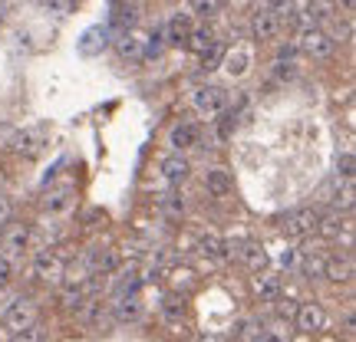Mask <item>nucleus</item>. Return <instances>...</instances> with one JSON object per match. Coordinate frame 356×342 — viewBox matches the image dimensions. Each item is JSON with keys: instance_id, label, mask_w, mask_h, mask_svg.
I'll use <instances>...</instances> for the list:
<instances>
[{"instance_id": "1", "label": "nucleus", "mask_w": 356, "mask_h": 342, "mask_svg": "<svg viewBox=\"0 0 356 342\" xmlns=\"http://www.w3.org/2000/svg\"><path fill=\"white\" fill-rule=\"evenodd\" d=\"M297 46H300V53L314 56V60H327V56L337 50V40H333L323 26L307 24V26H300V33H297Z\"/></svg>"}, {"instance_id": "2", "label": "nucleus", "mask_w": 356, "mask_h": 342, "mask_svg": "<svg viewBox=\"0 0 356 342\" xmlns=\"http://www.w3.org/2000/svg\"><path fill=\"white\" fill-rule=\"evenodd\" d=\"M191 105H195V112L204 115V119H215V115H221L225 109H228V92L221 86H198L195 92H191Z\"/></svg>"}, {"instance_id": "3", "label": "nucleus", "mask_w": 356, "mask_h": 342, "mask_svg": "<svg viewBox=\"0 0 356 342\" xmlns=\"http://www.w3.org/2000/svg\"><path fill=\"white\" fill-rule=\"evenodd\" d=\"M251 66H254V50H251L248 43H238V46H231V50L221 53V69H225V76H231V79L248 76Z\"/></svg>"}, {"instance_id": "4", "label": "nucleus", "mask_w": 356, "mask_h": 342, "mask_svg": "<svg viewBox=\"0 0 356 342\" xmlns=\"http://www.w3.org/2000/svg\"><path fill=\"white\" fill-rule=\"evenodd\" d=\"M317 221H320L317 207H297V211H291V214L284 217L280 230L287 237H310V234H317Z\"/></svg>"}, {"instance_id": "5", "label": "nucleus", "mask_w": 356, "mask_h": 342, "mask_svg": "<svg viewBox=\"0 0 356 342\" xmlns=\"http://www.w3.org/2000/svg\"><path fill=\"white\" fill-rule=\"evenodd\" d=\"M30 323H37V306H33V300L17 296V300H10V303L3 306V326H7L10 332L24 330V326H30Z\"/></svg>"}, {"instance_id": "6", "label": "nucleus", "mask_w": 356, "mask_h": 342, "mask_svg": "<svg viewBox=\"0 0 356 342\" xmlns=\"http://www.w3.org/2000/svg\"><path fill=\"white\" fill-rule=\"evenodd\" d=\"M33 277L43 280V283H60V280L66 277V266L63 260H60V254L56 250H37L33 254Z\"/></svg>"}, {"instance_id": "7", "label": "nucleus", "mask_w": 356, "mask_h": 342, "mask_svg": "<svg viewBox=\"0 0 356 342\" xmlns=\"http://www.w3.org/2000/svg\"><path fill=\"white\" fill-rule=\"evenodd\" d=\"M280 33H284V26H280V20L267 10V7H261V10L251 17V37H254L257 43H274Z\"/></svg>"}, {"instance_id": "8", "label": "nucleus", "mask_w": 356, "mask_h": 342, "mask_svg": "<svg viewBox=\"0 0 356 342\" xmlns=\"http://www.w3.org/2000/svg\"><path fill=\"white\" fill-rule=\"evenodd\" d=\"M293 316H297V330L307 332V336L327 330V313H323V306L320 303H300Z\"/></svg>"}, {"instance_id": "9", "label": "nucleus", "mask_w": 356, "mask_h": 342, "mask_svg": "<svg viewBox=\"0 0 356 342\" xmlns=\"http://www.w3.org/2000/svg\"><path fill=\"white\" fill-rule=\"evenodd\" d=\"M26 241H30V228L26 224H10V228L3 230V241H0V250L7 260H17V257H24L26 250Z\"/></svg>"}, {"instance_id": "10", "label": "nucleus", "mask_w": 356, "mask_h": 342, "mask_svg": "<svg viewBox=\"0 0 356 342\" xmlns=\"http://www.w3.org/2000/svg\"><path fill=\"white\" fill-rule=\"evenodd\" d=\"M159 168H162V178H165V181H172V185H181V181H188V175H191V162L181 152L162 158V165H159Z\"/></svg>"}, {"instance_id": "11", "label": "nucleus", "mask_w": 356, "mask_h": 342, "mask_svg": "<svg viewBox=\"0 0 356 342\" xmlns=\"http://www.w3.org/2000/svg\"><path fill=\"white\" fill-rule=\"evenodd\" d=\"M337 10H340V3L337 0H307V24L314 26H327L337 17Z\"/></svg>"}, {"instance_id": "12", "label": "nucleus", "mask_w": 356, "mask_h": 342, "mask_svg": "<svg viewBox=\"0 0 356 342\" xmlns=\"http://www.w3.org/2000/svg\"><path fill=\"white\" fill-rule=\"evenodd\" d=\"M202 139V132L198 126H191V122H178L172 132H168V145L175 148V152H185V148H195Z\"/></svg>"}, {"instance_id": "13", "label": "nucleus", "mask_w": 356, "mask_h": 342, "mask_svg": "<svg viewBox=\"0 0 356 342\" xmlns=\"http://www.w3.org/2000/svg\"><path fill=\"white\" fill-rule=\"evenodd\" d=\"M251 287H254V293L264 300V303H274V300H280V277L277 273H267V270H257V277L251 280Z\"/></svg>"}, {"instance_id": "14", "label": "nucleus", "mask_w": 356, "mask_h": 342, "mask_svg": "<svg viewBox=\"0 0 356 342\" xmlns=\"http://www.w3.org/2000/svg\"><path fill=\"white\" fill-rule=\"evenodd\" d=\"M323 277L333 283H350L353 280V257H327Z\"/></svg>"}, {"instance_id": "15", "label": "nucleus", "mask_w": 356, "mask_h": 342, "mask_svg": "<svg viewBox=\"0 0 356 342\" xmlns=\"http://www.w3.org/2000/svg\"><path fill=\"white\" fill-rule=\"evenodd\" d=\"M267 10L280 20V26H297L300 24V10L297 0H267Z\"/></svg>"}, {"instance_id": "16", "label": "nucleus", "mask_w": 356, "mask_h": 342, "mask_svg": "<svg viewBox=\"0 0 356 342\" xmlns=\"http://www.w3.org/2000/svg\"><path fill=\"white\" fill-rule=\"evenodd\" d=\"M191 26H195L191 13H181V10H178L175 17L168 20V26H165L168 43H185V40H188V33H191Z\"/></svg>"}, {"instance_id": "17", "label": "nucleus", "mask_w": 356, "mask_h": 342, "mask_svg": "<svg viewBox=\"0 0 356 342\" xmlns=\"http://www.w3.org/2000/svg\"><path fill=\"white\" fill-rule=\"evenodd\" d=\"M204 188L211 191L215 198H228L231 188H234V181H231V175L225 168H211V171L204 175Z\"/></svg>"}, {"instance_id": "18", "label": "nucleus", "mask_w": 356, "mask_h": 342, "mask_svg": "<svg viewBox=\"0 0 356 342\" xmlns=\"http://www.w3.org/2000/svg\"><path fill=\"white\" fill-rule=\"evenodd\" d=\"M168 283H172V290L175 293H191L195 287H198V273H195L191 266H175L172 277H168Z\"/></svg>"}, {"instance_id": "19", "label": "nucleus", "mask_w": 356, "mask_h": 342, "mask_svg": "<svg viewBox=\"0 0 356 342\" xmlns=\"http://www.w3.org/2000/svg\"><path fill=\"white\" fill-rule=\"evenodd\" d=\"M188 50L191 53H198V56H204V53L215 46V33L211 30H204V26H191V33H188Z\"/></svg>"}, {"instance_id": "20", "label": "nucleus", "mask_w": 356, "mask_h": 342, "mask_svg": "<svg viewBox=\"0 0 356 342\" xmlns=\"http://www.w3.org/2000/svg\"><path fill=\"white\" fill-rule=\"evenodd\" d=\"M113 309H115V319H119V323H126V319H136L139 316V296H136V293H122V296H119V300H115L113 303Z\"/></svg>"}, {"instance_id": "21", "label": "nucleus", "mask_w": 356, "mask_h": 342, "mask_svg": "<svg viewBox=\"0 0 356 342\" xmlns=\"http://www.w3.org/2000/svg\"><path fill=\"white\" fill-rule=\"evenodd\" d=\"M188 10L198 20H215L218 13L225 10V0H188Z\"/></svg>"}, {"instance_id": "22", "label": "nucleus", "mask_w": 356, "mask_h": 342, "mask_svg": "<svg viewBox=\"0 0 356 342\" xmlns=\"http://www.w3.org/2000/svg\"><path fill=\"white\" fill-rule=\"evenodd\" d=\"M221 237H218L215 230H208V234H202L198 237V254L208 257V260H221Z\"/></svg>"}, {"instance_id": "23", "label": "nucleus", "mask_w": 356, "mask_h": 342, "mask_svg": "<svg viewBox=\"0 0 356 342\" xmlns=\"http://www.w3.org/2000/svg\"><path fill=\"white\" fill-rule=\"evenodd\" d=\"M300 264H304L307 273H317V277H323V264H327V254H320L317 247H304V250H300Z\"/></svg>"}, {"instance_id": "24", "label": "nucleus", "mask_w": 356, "mask_h": 342, "mask_svg": "<svg viewBox=\"0 0 356 342\" xmlns=\"http://www.w3.org/2000/svg\"><path fill=\"white\" fill-rule=\"evenodd\" d=\"M70 198H73V188H70V185L50 191V194H47V211H50V214H60V211H66V207H70Z\"/></svg>"}, {"instance_id": "25", "label": "nucleus", "mask_w": 356, "mask_h": 342, "mask_svg": "<svg viewBox=\"0 0 356 342\" xmlns=\"http://www.w3.org/2000/svg\"><path fill=\"white\" fill-rule=\"evenodd\" d=\"M241 260H244V264H248V266H251V270L257 273V270H264L267 254L261 250V247H254V243H244V247H241Z\"/></svg>"}, {"instance_id": "26", "label": "nucleus", "mask_w": 356, "mask_h": 342, "mask_svg": "<svg viewBox=\"0 0 356 342\" xmlns=\"http://www.w3.org/2000/svg\"><path fill=\"white\" fill-rule=\"evenodd\" d=\"M159 204H162V211H165L168 217H181V214H185V198H178L175 191H172V194H162V198H159Z\"/></svg>"}, {"instance_id": "27", "label": "nucleus", "mask_w": 356, "mask_h": 342, "mask_svg": "<svg viewBox=\"0 0 356 342\" xmlns=\"http://www.w3.org/2000/svg\"><path fill=\"white\" fill-rule=\"evenodd\" d=\"M10 342H43V330H40V323H30V326H24V330H17Z\"/></svg>"}, {"instance_id": "28", "label": "nucleus", "mask_w": 356, "mask_h": 342, "mask_svg": "<svg viewBox=\"0 0 356 342\" xmlns=\"http://www.w3.org/2000/svg\"><path fill=\"white\" fill-rule=\"evenodd\" d=\"M353 178H343V191H337V211L343 207V211H350L353 207Z\"/></svg>"}, {"instance_id": "29", "label": "nucleus", "mask_w": 356, "mask_h": 342, "mask_svg": "<svg viewBox=\"0 0 356 342\" xmlns=\"http://www.w3.org/2000/svg\"><path fill=\"white\" fill-rule=\"evenodd\" d=\"M13 148H17V152H24V155H37V152H40L37 135H30V132L17 135V139H13Z\"/></svg>"}, {"instance_id": "30", "label": "nucleus", "mask_w": 356, "mask_h": 342, "mask_svg": "<svg viewBox=\"0 0 356 342\" xmlns=\"http://www.w3.org/2000/svg\"><path fill=\"white\" fill-rule=\"evenodd\" d=\"M274 76H277L280 83H291V79L297 76V63H293V60H277V63H274Z\"/></svg>"}, {"instance_id": "31", "label": "nucleus", "mask_w": 356, "mask_h": 342, "mask_svg": "<svg viewBox=\"0 0 356 342\" xmlns=\"http://www.w3.org/2000/svg\"><path fill=\"white\" fill-rule=\"evenodd\" d=\"M115 50H119V56H139V40H136V37H122L119 43H115Z\"/></svg>"}, {"instance_id": "32", "label": "nucleus", "mask_w": 356, "mask_h": 342, "mask_svg": "<svg viewBox=\"0 0 356 342\" xmlns=\"http://www.w3.org/2000/svg\"><path fill=\"white\" fill-rule=\"evenodd\" d=\"M337 171H340L343 178H353V175H356V158H353V155H350V152L340 155V162H337Z\"/></svg>"}, {"instance_id": "33", "label": "nucleus", "mask_w": 356, "mask_h": 342, "mask_svg": "<svg viewBox=\"0 0 356 342\" xmlns=\"http://www.w3.org/2000/svg\"><path fill=\"white\" fill-rule=\"evenodd\" d=\"M13 280V264L7 260V257H0V290H7Z\"/></svg>"}, {"instance_id": "34", "label": "nucleus", "mask_w": 356, "mask_h": 342, "mask_svg": "<svg viewBox=\"0 0 356 342\" xmlns=\"http://www.w3.org/2000/svg\"><path fill=\"white\" fill-rule=\"evenodd\" d=\"M10 214H13V204H10V194L7 191H0V228L10 221Z\"/></svg>"}, {"instance_id": "35", "label": "nucleus", "mask_w": 356, "mask_h": 342, "mask_svg": "<svg viewBox=\"0 0 356 342\" xmlns=\"http://www.w3.org/2000/svg\"><path fill=\"white\" fill-rule=\"evenodd\" d=\"M162 309H165V316H185V303H181L178 296H168Z\"/></svg>"}, {"instance_id": "36", "label": "nucleus", "mask_w": 356, "mask_h": 342, "mask_svg": "<svg viewBox=\"0 0 356 342\" xmlns=\"http://www.w3.org/2000/svg\"><path fill=\"white\" fill-rule=\"evenodd\" d=\"M297 53H300L297 43H284V46L277 50V60H297Z\"/></svg>"}, {"instance_id": "37", "label": "nucleus", "mask_w": 356, "mask_h": 342, "mask_svg": "<svg viewBox=\"0 0 356 342\" xmlns=\"http://www.w3.org/2000/svg\"><path fill=\"white\" fill-rule=\"evenodd\" d=\"M293 313H297V306H293L291 300H287V303H280V316H293Z\"/></svg>"}, {"instance_id": "38", "label": "nucleus", "mask_w": 356, "mask_h": 342, "mask_svg": "<svg viewBox=\"0 0 356 342\" xmlns=\"http://www.w3.org/2000/svg\"><path fill=\"white\" fill-rule=\"evenodd\" d=\"M198 342H231V339H228V336H202Z\"/></svg>"}, {"instance_id": "39", "label": "nucleus", "mask_w": 356, "mask_h": 342, "mask_svg": "<svg viewBox=\"0 0 356 342\" xmlns=\"http://www.w3.org/2000/svg\"><path fill=\"white\" fill-rule=\"evenodd\" d=\"M340 3H343V10H346V13H353V7H356V0H340Z\"/></svg>"}, {"instance_id": "40", "label": "nucleus", "mask_w": 356, "mask_h": 342, "mask_svg": "<svg viewBox=\"0 0 356 342\" xmlns=\"http://www.w3.org/2000/svg\"><path fill=\"white\" fill-rule=\"evenodd\" d=\"M3 20H7V3L0 0V24H3Z\"/></svg>"}]
</instances>
